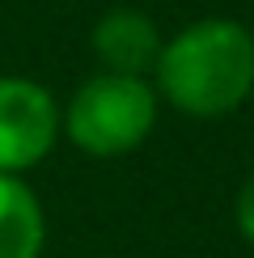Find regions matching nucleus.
Here are the masks:
<instances>
[{
    "label": "nucleus",
    "instance_id": "obj_6",
    "mask_svg": "<svg viewBox=\"0 0 254 258\" xmlns=\"http://www.w3.org/2000/svg\"><path fill=\"white\" fill-rule=\"evenodd\" d=\"M233 220H237L241 241L254 250V169L246 174V182L237 186V199H233Z\"/></svg>",
    "mask_w": 254,
    "mask_h": 258
},
{
    "label": "nucleus",
    "instance_id": "obj_3",
    "mask_svg": "<svg viewBox=\"0 0 254 258\" xmlns=\"http://www.w3.org/2000/svg\"><path fill=\"white\" fill-rule=\"evenodd\" d=\"M64 106L34 77H0V174H30L55 153Z\"/></svg>",
    "mask_w": 254,
    "mask_h": 258
},
{
    "label": "nucleus",
    "instance_id": "obj_1",
    "mask_svg": "<svg viewBox=\"0 0 254 258\" xmlns=\"http://www.w3.org/2000/svg\"><path fill=\"white\" fill-rule=\"evenodd\" d=\"M157 98L186 119H225L254 93V34L233 17H199L161 42Z\"/></svg>",
    "mask_w": 254,
    "mask_h": 258
},
{
    "label": "nucleus",
    "instance_id": "obj_5",
    "mask_svg": "<svg viewBox=\"0 0 254 258\" xmlns=\"http://www.w3.org/2000/svg\"><path fill=\"white\" fill-rule=\"evenodd\" d=\"M47 212L21 174H0V258H42Z\"/></svg>",
    "mask_w": 254,
    "mask_h": 258
},
{
    "label": "nucleus",
    "instance_id": "obj_4",
    "mask_svg": "<svg viewBox=\"0 0 254 258\" xmlns=\"http://www.w3.org/2000/svg\"><path fill=\"white\" fill-rule=\"evenodd\" d=\"M161 42H165L161 26L144 9H132V5L106 9L89 30V47L98 55L102 72H123V77H153Z\"/></svg>",
    "mask_w": 254,
    "mask_h": 258
},
{
    "label": "nucleus",
    "instance_id": "obj_2",
    "mask_svg": "<svg viewBox=\"0 0 254 258\" xmlns=\"http://www.w3.org/2000/svg\"><path fill=\"white\" fill-rule=\"evenodd\" d=\"M157 110H161V98L153 77L98 72L81 81L64 102V136L85 157H127L153 136Z\"/></svg>",
    "mask_w": 254,
    "mask_h": 258
}]
</instances>
